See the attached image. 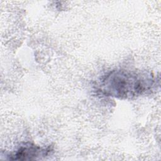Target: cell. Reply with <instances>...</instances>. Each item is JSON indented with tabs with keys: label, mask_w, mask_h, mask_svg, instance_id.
Returning <instances> with one entry per match:
<instances>
[{
	"label": "cell",
	"mask_w": 161,
	"mask_h": 161,
	"mask_svg": "<svg viewBox=\"0 0 161 161\" xmlns=\"http://www.w3.org/2000/svg\"><path fill=\"white\" fill-rule=\"evenodd\" d=\"M155 82V78L150 73L113 70L100 79L98 89L106 96L126 99L139 96L151 91Z\"/></svg>",
	"instance_id": "cell-1"
},
{
	"label": "cell",
	"mask_w": 161,
	"mask_h": 161,
	"mask_svg": "<svg viewBox=\"0 0 161 161\" xmlns=\"http://www.w3.org/2000/svg\"><path fill=\"white\" fill-rule=\"evenodd\" d=\"M50 152L48 148H42L32 144H26L21 147L14 154L11 155L12 160H31L40 156H45Z\"/></svg>",
	"instance_id": "cell-2"
}]
</instances>
